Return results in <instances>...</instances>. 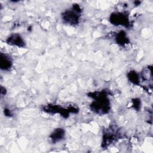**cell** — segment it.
<instances>
[{
	"instance_id": "obj_3",
	"label": "cell",
	"mask_w": 153,
	"mask_h": 153,
	"mask_svg": "<svg viewBox=\"0 0 153 153\" xmlns=\"http://www.w3.org/2000/svg\"><path fill=\"white\" fill-rule=\"evenodd\" d=\"M110 21L115 25H128V20L127 17L121 13H114L110 17Z\"/></svg>"
},
{
	"instance_id": "obj_8",
	"label": "cell",
	"mask_w": 153,
	"mask_h": 153,
	"mask_svg": "<svg viewBox=\"0 0 153 153\" xmlns=\"http://www.w3.org/2000/svg\"><path fill=\"white\" fill-rule=\"evenodd\" d=\"M117 39L118 40V42L120 44H125L127 41V38L126 36L124 33H119L118 35L117 36Z\"/></svg>"
},
{
	"instance_id": "obj_7",
	"label": "cell",
	"mask_w": 153,
	"mask_h": 153,
	"mask_svg": "<svg viewBox=\"0 0 153 153\" xmlns=\"http://www.w3.org/2000/svg\"><path fill=\"white\" fill-rule=\"evenodd\" d=\"M128 78L130 80V81L134 84H137L138 81H139V76L138 75L134 72V71L130 72L129 73L128 75Z\"/></svg>"
},
{
	"instance_id": "obj_2",
	"label": "cell",
	"mask_w": 153,
	"mask_h": 153,
	"mask_svg": "<svg viewBox=\"0 0 153 153\" xmlns=\"http://www.w3.org/2000/svg\"><path fill=\"white\" fill-rule=\"evenodd\" d=\"M74 8L75 11H66L62 14V19L65 23L70 25H76L78 23L79 16L78 13L79 11L76 9H78L79 7L77 5H75Z\"/></svg>"
},
{
	"instance_id": "obj_4",
	"label": "cell",
	"mask_w": 153,
	"mask_h": 153,
	"mask_svg": "<svg viewBox=\"0 0 153 153\" xmlns=\"http://www.w3.org/2000/svg\"><path fill=\"white\" fill-rule=\"evenodd\" d=\"M12 66V60L6 54L1 53L0 57V66L3 70H8Z\"/></svg>"
},
{
	"instance_id": "obj_6",
	"label": "cell",
	"mask_w": 153,
	"mask_h": 153,
	"mask_svg": "<svg viewBox=\"0 0 153 153\" xmlns=\"http://www.w3.org/2000/svg\"><path fill=\"white\" fill-rule=\"evenodd\" d=\"M65 135V132L62 128L56 129L51 134L50 137L52 141L56 142L61 140Z\"/></svg>"
},
{
	"instance_id": "obj_1",
	"label": "cell",
	"mask_w": 153,
	"mask_h": 153,
	"mask_svg": "<svg viewBox=\"0 0 153 153\" xmlns=\"http://www.w3.org/2000/svg\"><path fill=\"white\" fill-rule=\"evenodd\" d=\"M95 100L91 104L93 111L99 114H105L109 109V102L105 94L97 93Z\"/></svg>"
},
{
	"instance_id": "obj_5",
	"label": "cell",
	"mask_w": 153,
	"mask_h": 153,
	"mask_svg": "<svg viewBox=\"0 0 153 153\" xmlns=\"http://www.w3.org/2000/svg\"><path fill=\"white\" fill-rule=\"evenodd\" d=\"M7 42L9 44L18 47H23L25 45V42L19 35H13L9 37L7 39Z\"/></svg>"
}]
</instances>
